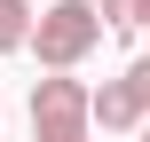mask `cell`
<instances>
[{
	"label": "cell",
	"mask_w": 150,
	"mask_h": 142,
	"mask_svg": "<svg viewBox=\"0 0 150 142\" xmlns=\"http://www.w3.org/2000/svg\"><path fill=\"white\" fill-rule=\"evenodd\" d=\"M95 40H103V8H95V0H47V8L32 16V55H40V71H79V63L95 55Z\"/></svg>",
	"instance_id": "cell-1"
},
{
	"label": "cell",
	"mask_w": 150,
	"mask_h": 142,
	"mask_svg": "<svg viewBox=\"0 0 150 142\" xmlns=\"http://www.w3.org/2000/svg\"><path fill=\"white\" fill-rule=\"evenodd\" d=\"M32 142H95V87L71 71H47L32 87Z\"/></svg>",
	"instance_id": "cell-2"
},
{
	"label": "cell",
	"mask_w": 150,
	"mask_h": 142,
	"mask_svg": "<svg viewBox=\"0 0 150 142\" xmlns=\"http://www.w3.org/2000/svg\"><path fill=\"white\" fill-rule=\"evenodd\" d=\"M95 126H103V134H142L150 111L134 103V87H127V79H103V87H95Z\"/></svg>",
	"instance_id": "cell-3"
},
{
	"label": "cell",
	"mask_w": 150,
	"mask_h": 142,
	"mask_svg": "<svg viewBox=\"0 0 150 142\" xmlns=\"http://www.w3.org/2000/svg\"><path fill=\"white\" fill-rule=\"evenodd\" d=\"M32 47V0H0V55Z\"/></svg>",
	"instance_id": "cell-4"
},
{
	"label": "cell",
	"mask_w": 150,
	"mask_h": 142,
	"mask_svg": "<svg viewBox=\"0 0 150 142\" xmlns=\"http://www.w3.org/2000/svg\"><path fill=\"white\" fill-rule=\"evenodd\" d=\"M103 8V32H142V0H95Z\"/></svg>",
	"instance_id": "cell-5"
},
{
	"label": "cell",
	"mask_w": 150,
	"mask_h": 142,
	"mask_svg": "<svg viewBox=\"0 0 150 142\" xmlns=\"http://www.w3.org/2000/svg\"><path fill=\"white\" fill-rule=\"evenodd\" d=\"M119 79H127V87H134V103H142V111H150V55H134V63H127V71H119Z\"/></svg>",
	"instance_id": "cell-6"
},
{
	"label": "cell",
	"mask_w": 150,
	"mask_h": 142,
	"mask_svg": "<svg viewBox=\"0 0 150 142\" xmlns=\"http://www.w3.org/2000/svg\"><path fill=\"white\" fill-rule=\"evenodd\" d=\"M142 32H150V0H142Z\"/></svg>",
	"instance_id": "cell-7"
},
{
	"label": "cell",
	"mask_w": 150,
	"mask_h": 142,
	"mask_svg": "<svg viewBox=\"0 0 150 142\" xmlns=\"http://www.w3.org/2000/svg\"><path fill=\"white\" fill-rule=\"evenodd\" d=\"M134 142H150V126H142V134H134Z\"/></svg>",
	"instance_id": "cell-8"
}]
</instances>
